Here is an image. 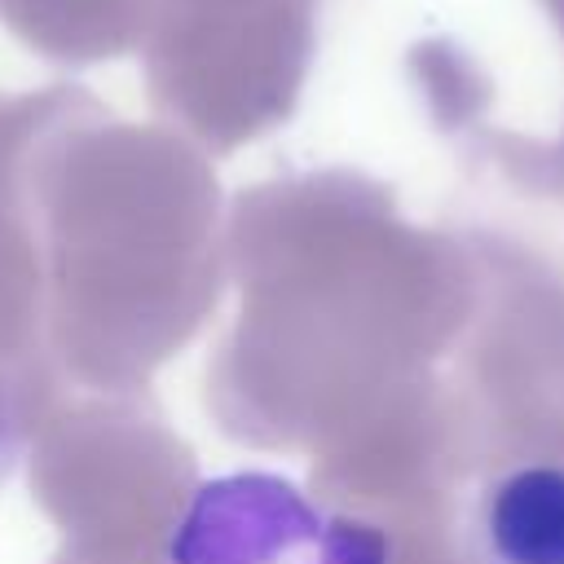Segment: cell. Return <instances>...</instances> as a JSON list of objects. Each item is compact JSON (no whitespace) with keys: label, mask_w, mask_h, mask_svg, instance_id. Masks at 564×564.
Wrapping results in <instances>:
<instances>
[{"label":"cell","mask_w":564,"mask_h":564,"mask_svg":"<svg viewBox=\"0 0 564 564\" xmlns=\"http://www.w3.org/2000/svg\"><path fill=\"white\" fill-rule=\"evenodd\" d=\"M159 564H392L379 524L317 502L278 471L198 480L167 524Z\"/></svg>","instance_id":"1"},{"label":"cell","mask_w":564,"mask_h":564,"mask_svg":"<svg viewBox=\"0 0 564 564\" xmlns=\"http://www.w3.org/2000/svg\"><path fill=\"white\" fill-rule=\"evenodd\" d=\"M467 564H564V463L494 471L467 502Z\"/></svg>","instance_id":"2"},{"label":"cell","mask_w":564,"mask_h":564,"mask_svg":"<svg viewBox=\"0 0 564 564\" xmlns=\"http://www.w3.org/2000/svg\"><path fill=\"white\" fill-rule=\"evenodd\" d=\"M317 0H154L163 57L189 48H264L300 62Z\"/></svg>","instance_id":"3"},{"label":"cell","mask_w":564,"mask_h":564,"mask_svg":"<svg viewBox=\"0 0 564 564\" xmlns=\"http://www.w3.org/2000/svg\"><path fill=\"white\" fill-rule=\"evenodd\" d=\"M150 9L154 0H0V18L31 44H119Z\"/></svg>","instance_id":"4"},{"label":"cell","mask_w":564,"mask_h":564,"mask_svg":"<svg viewBox=\"0 0 564 564\" xmlns=\"http://www.w3.org/2000/svg\"><path fill=\"white\" fill-rule=\"evenodd\" d=\"M22 454H26V432H22V419H18L9 379H4V370H0V489L13 480Z\"/></svg>","instance_id":"5"}]
</instances>
